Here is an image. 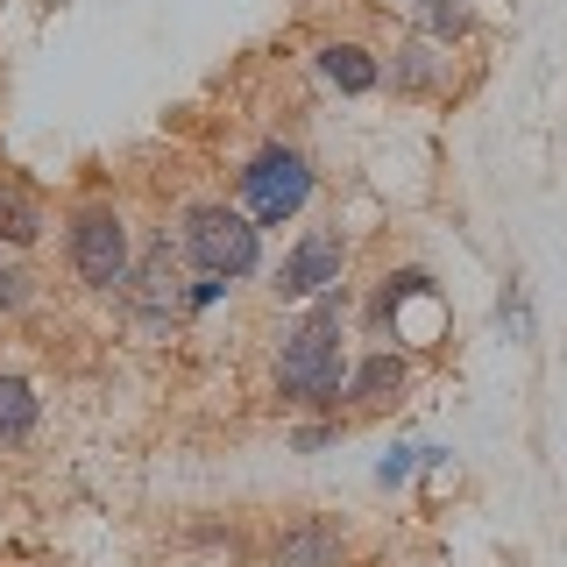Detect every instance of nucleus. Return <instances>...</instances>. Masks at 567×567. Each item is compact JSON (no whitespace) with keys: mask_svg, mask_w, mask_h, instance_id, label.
<instances>
[{"mask_svg":"<svg viewBox=\"0 0 567 567\" xmlns=\"http://www.w3.org/2000/svg\"><path fill=\"white\" fill-rule=\"evenodd\" d=\"M377 475H383V483H398V475H412V447H398V454H390Z\"/></svg>","mask_w":567,"mask_h":567,"instance_id":"2eb2a0df","label":"nucleus"},{"mask_svg":"<svg viewBox=\"0 0 567 567\" xmlns=\"http://www.w3.org/2000/svg\"><path fill=\"white\" fill-rule=\"evenodd\" d=\"M390 8H398L419 35H440V43H454V35L468 29V8H461V0H390Z\"/></svg>","mask_w":567,"mask_h":567,"instance_id":"0eeeda50","label":"nucleus"},{"mask_svg":"<svg viewBox=\"0 0 567 567\" xmlns=\"http://www.w3.org/2000/svg\"><path fill=\"white\" fill-rule=\"evenodd\" d=\"M22 284H29L22 270H0V306H22Z\"/></svg>","mask_w":567,"mask_h":567,"instance_id":"4468645a","label":"nucleus"},{"mask_svg":"<svg viewBox=\"0 0 567 567\" xmlns=\"http://www.w3.org/2000/svg\"><path fill=\"white\" fill-rule=\"evenodd\" d=\"M35 425V390L22 377H0V440H22Z\"/></svg>","mask_w":567,"mask_h":567,"instance_id":"9b49d317","label":"nucleus"},{"mask_svg":"<svg viewBox=\"0 0 567 567\" xmlns=\"http://www.w3.org/2000/svg\"><path fill=\"white\" fill-rule=\"evenodd\" d=\"M341 306H319V319H306V327L284 341L277 354V390L284 398H306V404H327L333 390L348 383V354H341V319H333Z\"/></svg>","mask_w":567,"mask_h":567,"instance_id":"f257e3e1","label":"nucleus"},{"mask_svg":"<svg viewBox=\"0 0 567 567\" xmlns=\"http://www.w3.org/2000/svg\"><path fill=\"white\" fill-rule=\"evenodd\" d=\"M348 390L362 404H377V398H390V390H404V362H398V354H369V362L348 377Z\"/></svg>","mask_w":567,"mask_h":567,"instance_id":"9d476101","label":"nucleus"},{"mask_svg":"<svg viewBox=\"0 0 567 567\" xmlns=\"http://www.w3.org/2000/svg\"><path fill=\"white\" fill-rule=\"evenodd\" d=\"M241 199H248V213H256V220H291V213L312 199L306 156H298V150H262L256 164L241 171Z\"/></svg>","mask_w":567,"mask_h":567,"instance_id":"7ed1b4c3","label":"nucleus"},{"mask_svg":"<svg viewBox=\"0 0 567 567\" xmlns=\"http://www.w3.org/2000/svg\"><path fill=\"white\" fill-rule=\"evenodd\" d=\"M135 306H142V319H164V312H185V306H192V291L177 284L171 241L150 248V262H142V277H135Z\"/></svg>","mask_w":567,"mask_h":567,"instance_id":"423d86ee","label":"nucleus"},{"mask_svg":"<svg viewBox=\"0 0 567 567\" xmlns=\"http://www.w3.org/2000/svg\"><path fill=\"white\" fill-rule=\"evenodd\" d=\"M277 560L284 567H333V560H341V539H333L327 525H298V532H284Z\"/></svg>","mask_w":567,"mask_h":567,"instance_id":"6e6552de","label":"nucleus"},{"mask_svg":"<svg viewBox=\"0 0 567 567\" xmlns=\"http://www.w3.org/2000/svg\"><path fill=\"white\" fill-rule=\"evenodd\" d=\"M341 262H348V248L333 227H312L306 241L284 256V270H277V291H327V284H341Z\"/></svg>","mask_w":567,"mask_h":567,"instance_id":"39448f33","label":"nucleus"},{"mask_svg":"<svg viewBox=\"0 0 567 567\" xmlns=\"http://www.w3.org/2000/svg\"><path fill=\"white\" fill-rule=\"evenodd\" d=\"M185 256L199 262L206 277H220V284H227V277H248V270H256L262 248H256V227H248L241 213H227V206H199V213L185 220Z\"/></svg>","mask_w":567,"mask_h":567,"instance_id":"f03ea898","label":"nucleus"},{"mask_svg":"<svg viewBox=\"0 0 567 567\" xmlns=\"http://www.w3.org/2000/svg\"><path fill=\"white\" fill-rule=\"evenodd\" d=\"M440 79H447V64H440L425 43H404L398 50V85H404V93H433Z\"/></svg>","mask_w":567,"mask_h":567,"instance_id":"f8f14e48","label":"nucleus"},{"mask_svg":"<svg viewBox=\"0 0 567 567\" xmlns=\"http://www.w3.org/2000/svg\"><path fill=\"white\" fill-rule=\"evenodd\" d=\"M0 235L8 241H35V206L22 192H0Z\"/></svg>","mask_w":567,"mask_h":567,"instance_id":"ddd939ff","label":"nucleus"},{"mask_svg":"<svg viewBox=\"0 0 567 567\" xmlns=\"http://www.w3.org/2000/svg\"><path fill=\"white\" fill-rule=\"evenodd\" d=\"M319 71H327L341 93H369V85H377V64H369V50H354V43L319 50Z\"/></svg>","mask_w":567,"mask_h":567,"instance_id":"1a4fd4ad","label":"nucleus"},{"mask_svg":"<svg viewBox=\"0 0 567 567\" xmlns=\"http://www.w3.org/2000/svg\"><path fill=\"white\" fill-rule=\"evenodd\" d=\"M71 262H79V277L93 284V291L128 284V227L106 206H85L79 220H71Z\"/></svg>","mask_w":567,"mask_h":567,"instance_id":"20e7f679","label":"nucleus"}]
</instances>
